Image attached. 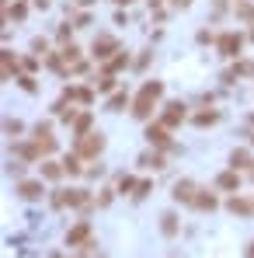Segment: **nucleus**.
I'll list each match as a JSON object with an SVG mask.
<instances>
[{"label":"nucleus","mask_w":254,"mask_h":258,"mask_svg":"<svg viewBox=\"0 0 254 258\" xmlns=\"http://www.w3.org/2000/svg\"><path fill=\"white\" fill-rule=\"evenodd\" d=\"M164 98V81H146V84L139 87V94L132 98V115L139 119V122H146L150 115H153V105Z\"/></svg>","instance_id":"obj_1"},{"label":"nucleus","mask_w":254,"mask_h":258,"mask_svg":"<svg viewBox=\"0 0 254 258\" xmlns=\"http://www.w3.org/2000/svg\"><path fill=\"white\" fill-rule=\"evenodd\" d=\"M101 150H105V133H101V129H91L87 136H77V154H80L84 161H94Z\"/></svg>","instance_id":"obj_2"},{"label":"nucleus","mask_w":254,"mask_h":258,"mask_svg":"<svg viewBox=\"0 0 254 258\" xmlns=\"http://www.w3.org/2000/svg\"><path fill=\"white\" fill-rule=\"evenodd\" d=\"M216 49H219V56L237 59V56H240V49H244V35H240V32H223V35L216 39Z\"/></svg>","instance_id":"obj_3"},{"label":"nucleus","mask_w":254,"mask_h":258,"mask_svg":"<svg viewBox=\"0 0 254 258\" xmlns=\"http://www.w3.org/2000/svg\"><path fill=\"white\" fill-rule=\"evenodd\" d=\"M195 196H199V188H195V181H174V188H171V199L174 203H185V206H192L195 203Z\"/></svg>","instance_id":"obj_4"},{"label":"nucleus","mask_w":254,"mask_h":258,"mask_svg":"<svg viewBox=\"0 0 254 258\" xmlns=\"http://www.w3.org/2000/svg\"><path fill=\"white\" fill-rule=\"evenodd\" d=\"M146 140H150L153 147H164V150H174V147H171V129L164 126V122H150V126H146Z\"/></svg>","instance_id":"obj_5"},{"label":"nucleus","mask_w":254,"mask_h":258,"mask_svg":"<svg viewBox=\"0 0 254 258\" xmlns=\"http://www.w3.org/2000/svg\"><path fill=\"white\" fill-rule=\"evenodd\" d=\"M185 115H188V112H185V105H181V101H171V105H164L160 122H164L167 129H178L181 122H185Z\"/></svg>","instance_id":"obj_6"},{"label":"nucleus","mask_w":254,"mask_h":258,"mask_svg":"<svg viewBox=\"0 0 254 258\" xmlns=\"http://www.w3.org/2000/svg\"><path fill=\"white\" fill-rule=\"evenodd\" d=\"M35 143L42 154H56V136H52V126L49 122H39L35 126Z\"/></svg>","instance_id":"obj_7"},{"label":"nucleus","mask_w":254,"mask_h":258,"mask_svg":"<svg viewBox=\"0 0 254 258\" xmlns=\"http://www.w3.org/2000/svg\"><path fill=\"white\" fill-rule=\"evenodd\" d=\"M18 196L25 199V203H39L45 196V188H42V181H28V178H21L18 181Z\"/></svg>","instance_id":"obj_8"},{"label":"nucleus","mask_w":254,"mask_h":258,"mask_svg":"<svg viewBox=\"0 0 254 258\" xmlns=\"http://www.w3.org/2000/svg\"><path fill=\"white\" fill-rule=\"evenodd\" d=\"M87 241H91V223H87V220H80V223L66 234V244H70V248H84Z\"/></svg>","instance_id":"obj_9"},{"label":"nucleus","mask_w":254,"mask_h":258,"mask_svg":"<svg viewBox=\"0 0 254 258\" xmlns=\"http://www.w3.org/2000/svg\"><path fill=\"white\" fill-rule=\"evenodd\" d=\"M112 52H119V42H115V39H108V35L91 45V56H94V59H112Z\"/></svg>","instance_id":"obj_10"},{"label":"nucleus","mask_w":254,"mask_h":258,"mask_svg":"<svg viewBox=\"0 0 254 258\" xmlns=\"http://www.w3.org/2000/svg\"><path fill=\"white\" fill-rule=\"evenodd\" d=\"M216 188H223V192H240V171H237V168L223 171L216 178Z\"/></svg>","instance_id":"obj_11"},{"label":"nucleus","mask_w":254,"mask_h":258,"mask_svg":"<svg viewBox=\"0 0 254 258\" xmlns=\"http://www.w3.org/2000/svg\"><path fill=\"white\" fill-rule=\"evenodd\" d=\"M219 206V199L212 196L209 188H199V196H195V203H192V210H199V213H212Z\"/></svg>","instance_id":"obj_12"},{"label":"nucleus","mask_w":254,"mask_h":258,"mask_svg":"<svg viewBox=\"0 0 254 258\" xmlns=\"http://www.w3.org/2000/svg\"><path fill=\"white\" fill-rule=\"evenodd\" d=\"M226 210L233 216H254V199H240V196H233L230 203H226Z\"/></svg>","instance_id":"obj_13"},{"label":"nucleus","mask_w":254,"mask_h":258,"mask_svg":"<svg viewBox=\"0 0 254 258\" xmlns=\"http://www.w3.org/2000/svg\"><path fill=\"white\" fill-rule=\"evenodd\" d=\"M14 154H18V157H25V161H39V157H42L39 143H14Z\"/></svg>","instance_id":"obj_14"},{"label":"nucleus","mask_w":254,"mask_h":258,"mask_svg":"<svg viewBox=\"0 0 254 258\" xmlns=\"http://www.w3.org/2000/svg\"><path fill=\"white\" fill-rule=\"evenodd\" d=\"M178 230H181V223H178V216H174V213L160 216V234H164V237H178Z\"/></svg>","instance_id":"obj_15"},{"label":"nucleus","mask_w":254,"mask_h":258,"mask_svg":"<svg viewBox=\"0 0 254 258\" xmlns=\"http://www.w3.org/2000/svg\"><path fill=\"white\" fill-rule=\"evenodd\" d=\"M91 126H94V115H91V112H80V115L73 119V136H87Z\"/></svg>","instance_id":"obj_16"},{"label":"nucleus","mask_w":254,"mask_h":258,"mask_svg":"<svg viewBox=\"0 0 254 258\" xmlns=\"http://www.w3.org/2000/svg\"><path fill=\"white\" fill-rule=\"evenodd\" d=\"M63 174H66L63 164H56V161H42V178H45V181H59Z\"/></svg>","instance_id":"obj_17"},{"label":"nucleus","mask_w":254,"mask_h":258,"mask_svg":"<svg viewBox=\"0 0 254 258\" xmlns=\"http://www.w3.org/2000/svg\"><path fill=\"white\" fill-rule=\"evenodd\" d=\"M66 101H84V105H91L94 101V91L91 87H66Z\"/></svg>","instance_id":"obj_18"},{"label":"nucleus","mask_w":254,"mask_h":258,"mask_svg":"<svg viewBox=\"0 0 254 258\" xmlns=\"http://www.w3.org/2000/svg\"><path fill=\"white\" fill-rule=\"evenodd\" d=\"M80 161H84V157H80L77 150H73V154H66V157H63V168H66V174H73V178H77V174H84V164H80Z\"/></svg>","instance_id":"obj_19"},{"label":"nucleus","mask_w":254,"mask_h":258,"mask_svg":"<svg viewBox=\"0 0 254 258\" xmlns=\"http://www.w3.org/2000/svg\"><path fill=\"white\" fill-rule=\"evenodd\" d=\"M139 164H143V168H153V171H164V168H167L164 154H157V150H153V154H143V157H139Z\"/></svg>","instance_id":"obj_20"},{"label":"nucleus","mask_w":254,"mask_h":258,"mask_svg":"<svg viewBox=\"0 0 254 258\" xmlns=\"http://www.w3.org/2000/svg\"><path fill=\"white\" fill-rule=\"evenodd\" d=\"M254 161H251V150H244V147H240V150H233V154H230V168H237V171H240V168H251Z\"/></svg>","instance_id":"obj_21"},{"label":"nucleus","mask_w":254,"mask_h":258,"mask_svg":"<svg viewBox=\"0 0 254 258\" xmlns=\"http://www.w3.org/2000/svg\"><path fill=\"white\" fill-rule=\"evenodd\" d=\"M126 67H129V52H122V49L105 63V70H108V74H119V70H126Z\"/></svg>","instance_id":"obj_22"},{"label":"nucleus","mask_w":254,"mask_h":258,"mask_svg":"<svg viewBox=\"0 0 254 258\" xmlns=\"http://www.w3.org/2000/svg\"><path fill=\"white\" fill-rule=\"evenodd\" d=\"M126 105H132V101H129V94H126V91H115V94L108 98V112H122Z\"/></svg>","instance_id":"obj_23"},{"label":"nucleus","mask_w":254,"mask_h":258,"mask_svg":"<svg viewBox=\"0 0 254 258\" xmlns=\"http://www.w3.org/2000/svg\"><path fill=\"white\" fill-rule=\"evenodd\" d=\"M136 185H139V181H136L132 174H122V178H119V185H115V192H119V196H132V192H136Z\"/></svg>","instance_id":"obj_24"},{"label":"nucleus","mask_w":254,"mask_h":258,"mask_svg":"<svg viewBox=\"0 0 254 258\" xmlns=\"http://www.w3.org/2000/svg\"><path fill=\"white\" fill-rule=\"evenodd\" d=\"M192 122H195L199 129H206V126H216V122H219V112H199V115H195Z\"/></svg>","instance_id":"obj_25"},{"label":"nucleus","mask_w":254,"mask_h":258,"mask_svg":"<svg viewBox=\"0 0 254 258\" xmlns=\"http://www.w3.org/2000/svg\"><path fill=\"white\" fill-rule=\"evenodd\" d=\"M0 59H4V77L11 81V74H18V63H14V56H11L7 49H4V56H0Z\"/></svg>","instance_id":"obj_26"},{"label":"nucleus","mask_w":254,"mask_h":258,"mask_svg":"<svg viewBox=\"0 0 254 258\" xmlns=\"http://www.w3.org/2000/svg\"><path fill=\"white\" fill-rule=\"evenodd\" d=\"M112 87H115V74H108V70H105V74L98 77V91L105 94V91H112Z\"/></svg>","instance_id":"obj_27"},{"label":"nucleus","mask_w":254,"mask_h":258,"mask_svg":"<svg viewBox=\"0 0 254 258\" xmlns=\"http://www.w3.org/2000/svg\"><path fill=\"white\" fill-rule=\"evenodd\" d=\"M63 59H66V63H77V59H80V45H63Z\"/></svg>","instance_id":"obj_28"},{"label":"nucleus","mask_w":254,"mask_h":258,"mask_svg":"<svg viewBox=\"0 0 254 258\" xmlns=\"http://www.w3.org/2000/svg\"><path fill=\"white\" fill-rule=\"evenodd\" d=\"M18 84L25 87V91H28V94H32V91H35V87H39V84H35V77H32V74H21V77H18Z\"/></svg>","instance_id":"obj_29"},{"label":"nucleus","mask_w":254,"mask_h":258,"mask_svg":"<svg viewBox=\"0 0 254 258\" xmlns=\"http://www.w3.org/2000/svg\"><path fill=\"white\" fill-rule=\"evenodd\" d=\"M146 196H150V181H139L136 192H132V199H146Z\"/></svg>","instance_id":"obj_30"},{"label":"nucleus","mask_w":254,"mask_h":258,"mask_svg":"<svg viewBox=\"0 0 254 258\" xmlns=\"http://www.w3.org/2000/svg\"><path fill=\"white\" fill-rule=\"evenodd\" d=\"M7 18H18V21H21V18H25V4H14V7H7Z\"/></svg>","instance_id":"obj_31"},{"label":"nucleus","mask_w":254,"mask_h":258,"mask_svg":"<svg viewBox=\"0 0 254 258\" xmlns=\"http://www.w3.org/2000/svg\"><path fill=\"white\" fill-rule=\"evenodd\" d=\"M4 129H7V133H14V136H18V133H21V122H18V119H7V122H4Z\"/></svg>","instance_id":"obj_32"},{"label":"nucleus","mask_w":254,"mask_h":258,"mask_svg":"<svg viewBox=\"0 0 254 258\" xmlns=\"http://www.w3.org/2000/svg\"><path fill=\"white\" fill-rule=\"evenodd\" d=\"M32 49H35V52L42 56V52H45V39H35V42H32Z\"/></svg>","instance_id":"obj_33"},{"label":"nucleus","mask_w":254,"mask_h":258,"mask_svg":"<svg viewBox=\"0 0 254 258\" xmlns=\"http://www.w3.org/2000/svg\"><path fill=\"white\" fill-rule=\"evenodd\" d=\"M35 7H42V11H45V7H49V0H35Z\"/></svg>","instance_id":"obj_34"},{"label":"nucleus","mask_w":254,"mask_h":258,"mask_svg":"<svg viewBox=\"0 0 254 258\" xmlns=\"http://www.w3.org/2000/svg\"><path fill=\"white\" fill-rule=\"evenodd\" d=\"M174 4H178V7H188V4H192V0H174Z\"/></svg>","instance_id":"obj_35"},{"label":"nucleus","mask_w":254,"mask_h":258,"mask_svg":"<svg viewBox=\"0 0 254 258\" xmlns=\"http://www.w3.org/2000/svg\"><path fill=\"white\" fill-rule=\"evenodd\" d=\"M247 258H254V241H251V248H247Z\"/></svg>","instance_id":"obj_36"},{"label":"nucleus","mask_w":254,"mask_h":258,"mask_svg":"<svg viewBox=\"0 0 254 258\" xmlns=\"http://www.w3.org/2000/svg\"><path fill=\"white\" fill-rule=\"evenodd\" d=\"M115 4H132V0H115Z\"/></svg>","instance_id":"obj_37"},{"label":"nucleus","mask_w":254,"mask_h":258,"mask_svg":"<svg viewBox=\"0 0 254 258\" xmlns=\"http://www.w3.org/2000/svg\"><path fill=\"white\" fill-rule=\"evenodd\" d=\"M49 258H63V255H49Z\"/></svg>","instance_id":"obj_38"},{"label":"nucleus","mask_w":254,"mask_h":258,"mask_svg":"<svg viewBox=\"0 0 254 258\" xmlns=\"http://www.w3.org/2000/svg\"><path fill=\"white\" fill-rule=\"evenodd\" d=\"M251 178H254V164H251Z\"/></svg>","instance_id":"obj_39"},{"label":"nucleus","mask_w":254,"mask_h":258,"mask_svg":"<svg viewBox=\"0 0 254 258\" xmlns=\"http://www.w3.org/2000/svg\"><path fill=\"white\" fill-rule=\"evenodd\" d=\"M251 143H254V133H251Z\"/></svg>","instance_id":"obj_40"}]
</instances>
